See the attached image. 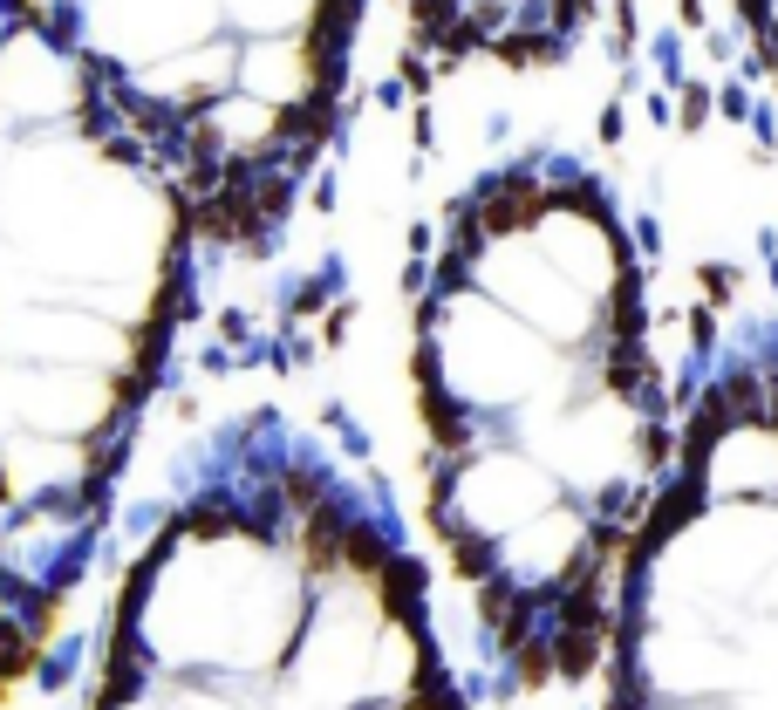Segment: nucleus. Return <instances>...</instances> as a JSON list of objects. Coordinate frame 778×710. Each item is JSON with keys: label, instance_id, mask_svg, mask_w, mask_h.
<instances>
[{"label": "nucleus", "instance_id": "obj_1", "mask_svg": "<svg viewBox=\"0 0 778 710\" xmlns=\"http://www.w3.org/2000/svg\"><path fill=\"white\" fill-rule=\"evenodd\" d=\"M424 533L519 704L601 676L676 437L642 274L581 164L519 158L451 198L410 294Z\"/></svg>", "mask_w": 778, "mask_h": 710}, {"label": "nucleus", "instance_id": "obj_2", "mask_svg": "<svg viewBox=\"0 0 778 710\" xmlns=\"http://www.w3.org/2000/svg\"><path fill=\"white\" fill-rule=\"evenodd\" d=\"M205 239L35 0H0V710L123 540V492Z\"/></svg>", "mask_w": 778, "mask_h": 710}, {"label": "nucleus", "instance_id": "obj_3", "mask_svg": "<svg viewBox=\"0 0 778 710\" xmlns=\"http://www.w3.org/2000/svg\"><path fill=\"white\" fill-rule=\"evenodd\" d=\"M82 710H471L417 533L321 417L239 403L123 526Z\"/></svg>", "mask_w": 778, "mask_h": 710}, {"label": "nucleus", "instance_id": "obj_4", "mask_svg": "<svg viewBox=\"0 0 778 710\" xmlns=\"http://www.w3.org/2000/svg\"><path fill=\"white\" fill-rule=\"evenodd\" d=\"M151 144L205 267H280L335 171L369 0H35Z\"/></svg>", "mask_w": 778, "mask_h": 710}, {"label": "nucleus", "instance_id": "obj_5", "mask_svg": "<svg viewBox=\"0 0 778 710\" xmlns=\"http://www.w3.org/2000/svg\"><path fill=\"white\" fill-rule=\"evenodd\" d=\"M594 683L601 710H778V362L683 424Z\"/></svg>", "mask_w": 778, "mask_h": 710}, {"label": "nucleus", "instance_id": "obj_6", "mask_svg": "<svg viewBox=\"0 0 778 710\" xmlns=\"http://www.w3.org/2000/svg\"><path fill=\"white\" fill-rule=\"evenodd\" d=\"M410 48L458 69V62H492V69H540L567 55L594 0H389Z\"/></svg>", "mask_w": 778, "mask_h": 710}]
</instances>
